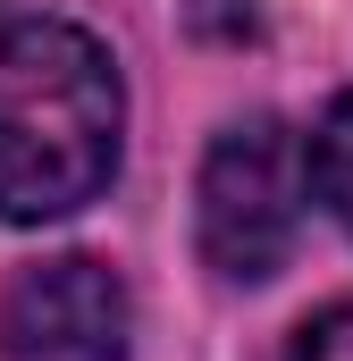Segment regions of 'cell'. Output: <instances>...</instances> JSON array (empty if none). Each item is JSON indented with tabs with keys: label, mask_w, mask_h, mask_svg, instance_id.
Wrapping results in <instances>:
<instances>
[{
	"label": "cell",
	"mask_w": 353,
	"mask_h": 361,
	"mask_svg": "<svg viewBox=\"0 0 353 361\" xmlns=\"http://www.w3.org/2000/svg\"><path fill=\"white\" fill-rule=\"evenodd\" d=\"M202 261L227 286H261L303 227V152L277 118H244L202 160Z\"/></svg>",
	"instance_id": "obj_2"
},
{
	"label": "cell",
	"mask_w": 353,
	"mask_h": 361,
	"mask_svg": "<svg viewBox=\"0 0 353 361\" xmlns=\"http://www.w3.org/2000/svg\"><path fill=\"white\" fill-rule=\"evenodd\" d=\"M286 361H353V302H345V311H320V319L294 336Z\"/></svg>",
	"instance_id": "obj_5"
},
{
	"label": "cell",
	"mask_w": 353,
	"mask_h": 361,
	"mask_svg": "<svg viewBox=\"0 0 353 361\" xmlns=\"http://www.w3.org/2000/svg\"><path fill=\"white\" fill-rule=\"evenodd\" d=\"M0 361H126V286L85 252L42 261L8 286Z\"/></svg>",
	"instance_id": "obj_3"
},
{
	"label": "cell",
	"mask_w": 353,
	"mask_h": 361,
	"mask_svg": "<svg viewBox=\"0 0 353 361\" xmlns=\"http://www.w3.org/2000/svg\"><path fill=\"white\" fill-rule=\"evenodd\" d=\"M303 177L320 185V202H328V219L353 235V92L320 118V135H311V152H303Z\"/></svg>",
	"instance_id": "obj_4"
},
{
	"label": "cell",
	"mask_w": 353,
	"mask_h": 361,
	"mask_svg": "<svg viewBox=\"0 0 353 361\" xmlns=\"http://www.w3.org/2000/svg\"><path fill=\"white\" fill-rule=\"evenodd\" d=\"M126 92L85 25H17L0 42V219L42 227L85 210L118 169Z\"/></svg>",
	"instance_id": "obj_1"
}]
</instances>
